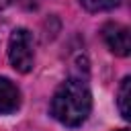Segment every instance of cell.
Wrapping results in <instances>:
<instances>
[{"label":"cell","mask_w":131,"mask_h":131,"mask_svg":"<svg viewBox=\"0 0 131 131\" xmlns=\"http://www.w3.org/2000/svg\"><path fill=\"white\" fill-rule=\"evenodd\" d=\"M119 131H129V129H119Z\"/></svg>","instance_id":"9"},{"label":"cell","mask_w":131,"mask_h":131,"mask_svg":"<svg viewBox=\"0 0 131 131\" xmlns=\"http://www.w3.org/2000/svg\"><path fill=\"white\" fill-rule=\"evenodd\" d=\"M8 59L10 66L20 72L29 74L35 63V39L29 29H14L8 39Z\"/></svg>","instance_id":"2"},{"label":"cell","mask_w":131,"mask_h":131,"mask_svg":"<svg viewBox=\"0 0 131 131\" xmlns=\"http://www.w3.org/2000/svg\"><path fill=\"white\" fill-rule=\"evenodd\" d=\"M20 88L6 76H0V115L16 113L20 106Z\"/></svg>","instance_id":"4"},{"label":"cell","mask_w":131,"mask_h":131,"mask_svg":"<svg viewBox=\"0 0 131 131\" xmlns=\"http://www.w3.org/2000/svg\"><path fill=\"white\" fill-rule=\"evenodd\" d=\"M80 4L88 12H104V10H113L115 6H119L121 0H80Z\"/></svg>","instance_id":"6"},{"label":"cell","mask_w":131,"mask_h":131,"mask_svg":"<svg viewBox=\"0 0 131 131\" xmlns=\"http://www.w3.org/2000/svg\"><path fill=\"white\" fill-rule=\"evenodd\" d=\"M129 96H131V78L125 76L119 84V90H117V106H119V113L123 119H129Z\"/></svg>","instance_id":"5"},{"label":"cell","mask_w":131,"mask_h":131,"mask_svg":"<svg viewBox=\"0 0 131 131\" xmlns=\"http://www.w3.org/2000/svg\"><path fill=\"white\" fill-rule=\"evenodd\" d=\"M92 111V94L82 76H72L57 86L51 98V115L66 127H80Z\"/></svg>","instance_id":"1"},{"label":"cell","mask_w":131,"mask_h":131,"mask_svg":"<svg viewBox=\"0 0 131 131\" xmlns=\"http://www.w3.org/2000/svg\"><path fill=\"white\" fill-rule=\"evenodd\" d=\"M102 39L106 43V47L119 55V57H127L129 51H131V39H129V29L121 23H106L102 27Z\"/></svg>","instance_id":"3"},{"label":"cell","mask_w":131,"mask_h":131,"mask_svg":"<svg viewBox=\"0 0 131 131\" xmlns=\"http://www.w3.org/2000/svg\"><path fill=\"white\" fill-rule=\"evenodd\" d=\"M8 4H10V0H0V10H4Z\"/></svg>","instance_id":"8"},{"label":"cell","mask_w":131,"mask_h":131,"mask_svg":"<svg viewBox=\"0 0 131 131\" xmlns=\"http://www.w3.org/2000/svg\"><path fill=\"white\" fill-rule=\"evenodd\" d=\"M16 2H18L20 6H25V8H29V10L37 6V0H16Z\"/></svg>","instance_id":"7"}]
</instances>
